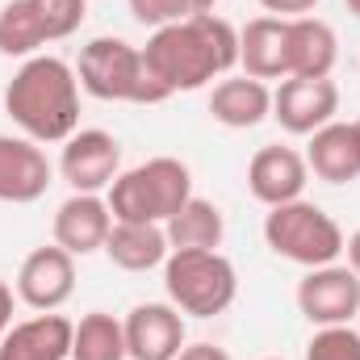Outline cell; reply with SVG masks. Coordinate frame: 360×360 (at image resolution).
Masks as SVG:
<instances>
[{"label": "cell", "instance_id": "cell-15", "mask_svg": "<svg viewBox=\"0 0 360 360\" xmlns=\"http://www.w3.org/2000/svg\"><path fill=\"white\" fill-rule=\"evenodd\" d=\"M76 323L59 310L34 314L25 323H13L0 340V360H72Z\"/></svg>", "mask_w": 360, "mask_h": 360}, {"label": "cell", "instance_id": "cell-14", "mask_svg": "<svg viewBox=\"0 0 360 360\" xmlns=\"http://www.w3.org/2000/svg\"><path fill=\"white\" fill-rule=\"evenodd\" d=\"M109 231H113V214H109V201L101 193H72L55 210V222H51L55 243L63 252H72V256L105 252Z\"/></svg>", "mask_w": 360, "mask_h": 360}, {"label": "cell", "instance_id": "cell-13", "mask_svg": "<svg viewBox=\"0 0 360 360\" xmlns=\"http://www.w3.org/2000/svg\"><path fill=\"white\" fill-rule=\"evenodd\" d=\"M310 184V168H306V155L293 151V147H281L269 143L252 155L248 164V188L260 205H285V201H297Z\"/></svg>", "mask_w": 360, "mask_h": 360}, {"label": "cell", "instance_id": "cell-1", "mask_svg": "<svg viewBox=\"0 0 360 360\" xmlns=\"http://www.w3.org/2000/svg\"><path fill=\"white\" fill-rule=\"evenodd\" d=\"M143 59L168 96L197 92L239 68V30L218 13H201L155 30L143 46Z\"/></svg>", "mask_w": 360, "mask_h": 360}, {"label": "cell", "instance_id": "cell-19", "mask_svg": "<svg viewBox=\"0 0 360 360\" xmlns=\"http://www.w3.org/2000/svg\"><path fill=\"white\" fill-rule=\"evenodd\" d=\"M335 59H340V38L323 17H310V13L289 17V76L323 80L335 72Z\"/></svg>", "mask_w": 360, "mask_h": 360}, {"label": "cell", "instance_id": "cell-31", "mask_svg": "<svg viewBox=\"0 0 360 360\" xmlns=\"http://www.w3.org/2000/svg\"><path fill=\"white\" fill-rule=\"evenodd\" d=\"M344 4H348V8H352V13L360 17V0H344Z\"/></svg>", "mask_w": 360, "mask_h": 360}, {"label": "cell", "instance_id": "cell-4", "mask_svg": "<svg viewBox=\"0 0 360 360\" xmlns=\"http://www.w3.org/2000/svg\"><path fill=\"white\" fill-rule=\"evenodd\" d=\"M193 197V172L172 155H155L130 172H117V180L105 188L113 222H168L180 214V205Z\"/></svg>", "mask_w": 360, "mask_h": 360}, {"label": "cell", "instance_id": "cell-29", "mask_svg": "<svg viewBox=\"0 0 360 360\" xmlns=\"http://www.w3.org/2000/svg\"><path fill=\"white\" fill-rule=\"evenodd\" d=\"M8 327H13V289L0 281V340H4Z\"/></svg>", "mask_w": 360, "mask_h": 360}, {"label": "cell", "instance_id": "cell-9", "mask_svg": "<svg viewBox=\"0 0 360 360\" xmlns=\"http://www.w3.org/2000/svg\"><path fill=\"white\" fill-rule=\"evenodd\" d=\"M72 293H76V256L63 252L59 243L34 248L21 260V269H17V297L30 310H38V314L59 310V306H68Z\"/></svg>", "mask_w": 360, "mask_h": 360}, {"label": "cell", "instance_id": "cell-25", "mask_svg": "<svg viewBox=\"0 0 360 360\" xmlns=\"http://www.w3.org/2000/svg\"><path fill=\"white\" fill-rule=\"evenodd\" d=\"M130 13H134V21H139V25L164 30V25L188 21V17L214 13V0H130Z\"/></svg>", "mask_w": 360, "mask_h": 360}, {"label": "cell", "instance_id": "cell-8", "mask_svg": "<svg viewBox=\"0 0 360 360\" xmlns=\"http://www.w3.org/2000/svg\"><path fill=\"white\" fill-rule=\"evenodd\" d=\"M335 113H340V84L331 76H323V80L289 76L272 92V117L281 122V130H289L297 139H310L314 130L335 122Z\"/></svg>", "mask_w": 360, "mask_h": 360}, {"label": "cell", "instance_id": "cell-32", "mask_svg": "<svg viewBox=\"0 0 360 360\" xmlns=\"http://www.w3.org/2000/svg\"><path fill=\"white\" fill-rule=\"evenodd\" d=\"M264 360H285V356H264Z\"/></svg>", "mask_w": 360, "mask_h": 360}, {"label": "cell", "instance_id": "cell-27", "mask_svg": "<svg viewBox=\"0 0 360 360\" xmlns=\"http://www.w3.org/2000/svg\"><path fill=\"white\" fill-rule=\"evenodd\" d=\"M272 17H306L319 0H260Z\"/></svg>", "mask_w": 360, "mask_h": 360}, {"label": "cell", "instance_id": "cell-11", "mask_svg": "<svg viewBox=\"0 0 360 360\" xmlns=\"http://www.w3.org/2000/svg\"><path fill=\"white\" fill-rule=\"evenodd\" d=\"M122 331L130 360H176L184 348V314L172 302H139L122 319Z\"/></svg>", "mask_w": 360, "mask_h": 360}, {"label": "cell", "instance_id": "cell-28", "mask_svg": "<svg viewBox=\"0 0 360 360\" xmlns=\"http://www.w3.org/2000/svg\"><path fill=\"white\" fill-rule=\"evenodd\" d=\"M176 360H231V352L218 348V344H205V340H201V344H184Z\"/></svg>", "mask_w": 360, "mask_h": 360}, {"label": "cell", "instance_id": "cell-16", "mask_svg": "<svg viewBox=\"0 0 360 360\" xmlns=\"http://www.w3.org/2000/svg\"><path fill=\"white\" fill-rule=\"evenodd\" d=\"M239 68L252 80L289 76V17H252L239 30Z\"/></svg>", "mask_w": 360, "mask_h": 360}, {"label": "cell", "instance_id": "cell-10", "mask_svg": "<svg viewBox=\"0 0 360 360\" xmlns=\"http://www.w3.org/2000/svg\"><path fill=\"white\" fill-rule=\"evenodd\" d=\"M122 172V143L109 130H76L63 143L59 176L72 184V193H101Z\"/></svg>", "mask_w": 360, "mask_h": 360}, {"label": "cell", "instance_id": "cell-24", "mask_svg": "<svg viewBox=\"0 0 360 360\" xmlns=\"http://www.w3.org/2000/svg\"><path fill=\"white\" fill-rule=\"evenodd\" d=\"M30 8H34V17L42 25L46 42L72 38L84 25V17H89V0H30Z\"/></svg>", "mask_w": 360, "mask_h": 360}, {"label": "cell", "instance_id": "cell-12", "mask_svg": "<svg viewBox=\"0 0 360 360\" xmlns=\"http://www.w3.org/2000/svg\"><path fill=\"white\" fill-rule=\"evenodd\" d=\"M51 180H55V168L42 143L25 134H0V201L30 205L51 188Z\"/></svg>", "mask_w": 360, "mask_h": 360}, {"label": "cell", "instance_id": "cell-21", "mask_svg": "<svg viewBox=\"0 0 360 360\" xmlns=\"http://www.w3.org/2000/svg\"><path fill=\"white\" fill-rule=\"evenodd\" d=\"M164 231H168L172 252H218L222 239H226V218H222V210L214 201L193 193L180 205V214H172L164 222Z\"/></svg>", "mask_w": 360, "mask_h": 360}, {"label": "cell", "instance_id": "cell-18", "mask_svg": "<svg viewBox=\"0 0 360 360\" xmlns=\"http://www.w3.org/2000/svg\"><path fill=\"white\" fill-rule=\"evenodd\" d=\"M210 117L226 130H252L272 117V89L252 76H222L210 92Z\"/></svg>", "mask_w": 360, "mask_h": 360}, {"label": "cell", "instance_id": "cell-22", "mask_svg": "<svg viewBox=\"0 0 360 360\" xmlns=\"http://www.w3.org/2000/svg\"><path fill=\"white\" fill-rule=\"evenodd\" d=\"M72 360H126V331H122V319H113V314H105V310H89V314L76 323Z\"/></svg>", "mask_w": 360, "mask_h": 360}, {"label": "cell", "instance_id": "cell-5", "mask_svg": "<svg viewBox=\"0 0 360 360\" xmlns=\"http://www.w3.org/2000/svg\"><path fill=\"white\" fill-rule=\"evenodd\" d=\"M264 243L281 260H289L297 269H323V264H335L344 256L340 222L306 197L272 205L269 218H264Z\"/></svg>", "mask_w": 360, "mask_h": 360}, {"label": "cell", "instance_id": "cell-23", "mask_svg": "<svg viewBox=\"0 0 360 360\" xmlns=\"http://www.w3.org/2000/svg\"><path fill=\"white\" fill-rule=\"evenodd\" d=\"M46 46V34L30 8V0H8L0 8V55L4 59H34Z\"/></svg>", "mask_w": 360, "mask_h": 360}, {"label": "cell", "instance_id": "cell-20", "mask_svg": "<svg viewBox=\"0 0 360 360\" xmlns=\"http://www.w3.org/2000/svg\"><path fill=\"white\" fill-rule=\"evenodd\" d=\"M105 256L122 272H151L164 269V260L172 256V243L160 222H113L105 239Z\"/></svg>", "mask_w": 360, "mask_h": 360}, {"label": "cell", "instance_id": "cell-3", "mask_svg": "<svg viewBox=\"0 0 360 360\" xmlns=\"http://www.w3.org/2000/svg\"><path fill=\"white\" fill-rule=\"evenodd\" d=\"M76 80L96 101H126V105H164L168 101L160 80L147 72L143 46L113 38V34H101L80 46Z\"/></svg>", "mask_w": 360, "mask_h": 360}, {"label": "cell", "instance_id": "cell-30", "mask_svg": "<svg viewBox=\"0 0 360 360\" xmlns=\"http://www.w3.org/2000/svg\"><path fill=\"white\" fill-rule=\"evenodd\" d=\"M344 256H348V269L360 276V231H352V235L344 239Z\"/></svg>", "mask_w": 360, "mask_h": 360}, {"label": "cell", "instance_id": "cell-6", "mask_svg": "<svg viewBox=\"0 0 360 360\" xmlns=\"http://www.w3.org/2000/svg\"><path fill=\"white\" fill-rule=\"evenodd\" d=\"M164 289L180 314L214 319L239 297V272L222 252H172L164 260Z\"/></svg>", "mask_w": 360, "mask_h": 360}, {"label": "cell", "instance_id": "cell-2", "mask_svg": "<svg viewBox=\"0 0 360 360\" xmlns=\"http://www.w3.org/2000/svg\"><path fill=\"white\" fill-rule=\"evenodd\" d=\"M4 113L34 143H68L80 130V80L59 55L25 59L4 84Z\"/></svg>", "mask_w": 360, "mask_h": 360}, {"label": "cell", "instance_id": "cell-17", "mask_svg": "<svg viewBox=\"0 0 360 360\" xmlns=\"http://www.w3.org/2000/svg\"><path fill=\"white\" fill-rule=\"evenodd\" d=\"M306 168L327 184L360 180V122H327L310 134Z\"/></svg>", "mask_w": 360, "mask_h": 360}, {"label": "cell", "instance_id": "cell-7", "mask_svg": "<svg viewBox=\"0 0 360 360\" xmlns=\"http://www.w3.org/2000/svg\"><path fill=\"white\" fill-rule=\"evenodd\" d=\"M297 310L314 327H344L360 314V276L348 264L306 269L297 281Z\"/></svg>", "mask_w": 360, "mask_h": 360}, {"label": "cell", "instance_id": "cell-26", "mask_svg": "<svg viewBox=\"0 0 360 360\" xmlns=\"http://www.w3.org/2000/svg\"><path fill=\"white\" fill-rule=\"evenodd\" d=\"M306 360H360V331L344 327H319L306 344Z\"/></svg>", "mask_w": 360, "mask_h": 360}]
</instances>
